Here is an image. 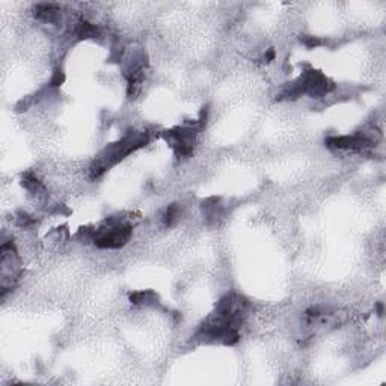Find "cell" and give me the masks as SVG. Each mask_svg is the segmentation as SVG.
<instances>
[{"label": "cell", "mask_w": 386, "mask_h": 386, "mask_svg": "<svg viewBox=\"0 0 386 386\" xmlns=\"http://www.w3.org/2000/svg\"><path fill=\"white\" fill-rule=\"evenodd\" d=\"M305 44L308 47H316L320 46L321 44V41L317 40V38H314V36H308V38H305Z\"/></svg>", "instance_id": "277c9868"}, {"label": "cell", "mask_w": 386, "mask_h": 386, "mask_svg": "<svg viewBox=\"0 0 386 386\" xmlns=\"http://www.w3.org/2000/svg\"><path fill=\"white\" fill-rule=\"evenodd\" d=\"M35 17L44 23H59L61 8L53 3H41L35 6Z\"/></svg>", "instance_id": "7a4b0ae2"}, {"label": "cell", "mask_w": 386, "mask_h": 386, "mask_svg": "<svg viewBox=\"0 0 386 386\" xmlns=\"http://www.w3.org/2000/svg\"><path fill=\"white\" fill-rule=\"evenodd\" d=\"M132 235V229L127 224L118 220H107V227L100 228L94 237V242L100 248H119Z\"/></svg>", "instance_id": "6da1fadb"}, {"label": "cell", "mask_w": 386, "mask_h": 386, "mask_svg": "<svg viewBox=\"0 0 386 386\" xmlns=\"http://www.w3.org/2000/svg\"><path fill=\"white\" fill-rule=\"evenodd\" d=\"M178 217H180V208H178V205H171L168 208L166 214H164V222H166L168 227H172L178 220Z\"/></svg>", "instance_id": "3957f363"}]
</instances>
